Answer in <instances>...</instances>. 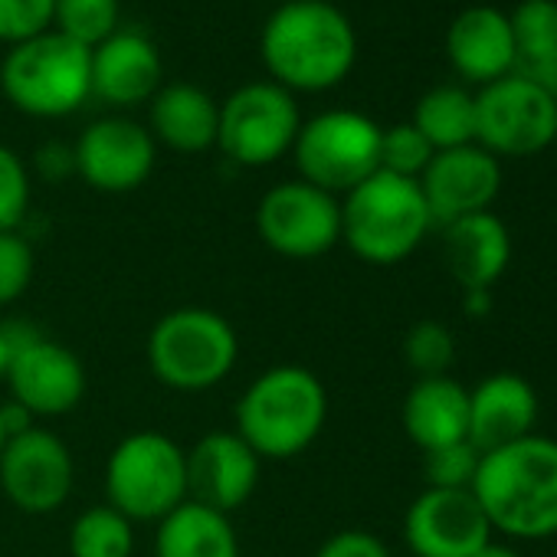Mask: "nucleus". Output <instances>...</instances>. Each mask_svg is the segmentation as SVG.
Segmentation results:
<instances>
[{
  "label": "nucleus",
  "instance_id": "f704fd0d",
  "mask_svg": "<svg viewBox=\"0 0 557 557\" xmlns=\"http://www.w3.org/2000/svg\"><path fill=\"white\" fill-rule=\"evenodd\" d=\"M315 557H391V550L377 534L361 531V528H348V531L332 534L315 550Z\"/></svg>",
  "mask_w": 557,
  "mask_h": 557
},
{
  "label": "nucleus",
  "instance_id": "20e7f679",
  "mask_svg": "<svg viewBox=\"0 0 557 557\" xmlns=\"http://www.w3.org/2000/svg\"><path fill=\"white\" fill-rule=\"evenodd\" d=\"M433 216L420 181L377 171L342 200V239L371 265L404 262L430 233Z\"/></svg>",
  "mask_w": 557,
  "mask_h": 557
},
{
  "label": "nucleus",
  "instance_id": "4468645a",
  "mask_svg": "<svg viewBox=\"0 0 557 557\" xmlns=\"http://www.w3.org/2000/svg\"><path fill=\"white\" fill-rule=\"evenodd\" d=\"M76 174L99 194L138 190L158 161V141L132 119L112 115L92 122L73 145Z\"/></svg>",
  "mask_w": 557,
  "mask_h": 557
},
{
  "label": "nucleus",
  "instance_id": "423d86ee",
  "mask_svg": "<svg viewBox=\"0 0 557 557\" xmlns=\"http://www.w3.org/2000/svg\"><path fill=\"white\" fill-rule=\"evenodd\" d=\"M236 358V329L213 309H174L148 335V368L171 391H210L233 374Z\"/></svg>",
  "mask_w": 557,
  "mask_h": 557
},
{
  "label": "nucleus",
  "instance_id": "473e14b6",
  "mask_svg": "<svg viewBox=\"0 0 557 557\" xmlns=\"http://www.w3.org/2000/svg\"><path fill=\"white\" fill-rule=\"evenodd\" d=\"M30 210V171L24 158L0 145V233L17 230Z\"/></svg>",
  "mask_w": 557,
  "mask_h": 557
},
{
  "label": "nucleus",
  "instance_id": "a878e982",
  "mask_svg": "<svg viewBox=\"0 0 557 557\" xmlns=\"http://www.w3.org/2000/svg\"><path fill=\"white\" fill-rule=\"evenodd\" d=\"M73 557H132L135 554V521L112 505H96L83 511L70 528Z\"/></svg>",
  "mask_w": 557,
  "mask_h": 557
},
{
  "label": "nucleus",
  "instance_id": "f03ea898",
  "mask_svg": "<svg viewBox=\"0 0 557 557\" xmlns=\"http://www.w3.org/2000/svg\"><path fill=\"white\" fill-rule=\"evenodd\" d=\"M472 495L492 531L518 541L557 534V440L524 436L502 449L482 453Z\"/></svg>",
  "mask_w": 557,
  "mask_h": 557
},
{
  "label": "nucleus",
  "instance_id": "b1692460",
  "mask_svg": "<svg viewBox=\"0 0 557 557\" xmlns=\"http://www.w3.org/2000/svg\"><path fill=\"white\" fill-rule=\"evenodd\" d=\"M154 557H239V537L230 515L184 502L158 521Z\"/></svg>",
  "mask_w": 557,
  "mask_h": 557
},
{
  "label": "nucleus",
  "instance_id": "0eeeda50",
  "mask_svg": "<svg viewBox=\"0 0 557 557\" xmlns=\"http://www.w3.org/2000/svg\"><path fill=\"white\" fill-rule=\"evenodd\" d=\"M106 495L132 521H161L187 502V453L164 433L125 436L106 466Z\"/></svg>",
  "mask_w": 557,
  "mask_h": 557
},
{
  "label": "nucleus",
  "instance_id": "f3484780",
  "mask_svg": "<svg viewBox=\"0 0 557 557\" xmlns=\"http://www.w3.org/2000/svg\"><path fill=\"white\" fill-rule=\"evenodd\" d=\"M259 456L233 433H207L187 453V502L213 511L243 508L259 485Z\"/></svg>",
  "mask_w": 557,
  "mask_h": 557
},
{
  "label": "nucleus",
  "instance_id": "58836bf2",
  "mask_svg": "<svg viewBox=\"0 0 557 557\" xmlns=\"http://www.w3.org/2000/svg\"><path fill=\"white\" fill-rule=\"evenodd\" d=\"M472 557H521L515 547H508V544H495V541H488L482 550H475Z\"/></svg>",
  "mask_w": 557,
  "mask_h": 557
},
{
  "label": "nucleus",
  "instance_id": "6ab92c4d",
  "mask_svg": "<svg viewBox=\"0 0 557 557\" xmlns=\"http://www.w3.org/2000/svg\"><path fill=\"white\" fill-rule=\"evenodd\" d=\"M164 63L158 47L138 30H115L92 50V96L132 109L151 102L161 89Z\"/></svg>",
  "mask_w": 557,
  "mask_h": 557
},
{
  "label": "nucleus",
  "instance_id": "bb28decb",
  "mask_svg": "<svg viewBox=\"0 0 557 557\" xmlns=\"http://www.w3.org/2000/svg\"><path fill=\"white\" fill-rule=\"evenodd\" d=\"M119 0H57L53 24L57 34L96 50L119 30Z\"/></svg>",
  "mask_w": 557,
  "mask_h": 557
},
{
  "label": "nucleus",
  "instance_id": "72a5a7b5",
  "mask_svg": "<svg viewBox=\"0 0 557 557\" xmlns=\"http://www.w3.org/2000/svg\"><path fill=\"white\" fill-rule=\"evenodd\" d=\"M57 0H0V44L17 47L53 27Z\"/></svg>",
  "mask_w": 557,
  "mask_h": 557
},
{
  "label": "nucleus",
  "instance_id": "a211bd4d",
  "mask_svg": "<svg viewBox=\"0 0 557 557\" xmlns=\"http://www.w3.org/2000/svg\"><path fill=\"white\" fill-rule=\"evenodd\" d=\"M446 57L449 66L475 86H488L508 73H515V34L505 11L475 4L453 17L446 30Z\"/></svg>",
  "mask_w": 557,
  "mask_h": 557
},
{
  "label": "nucleus",
  "instance_id": "c85d7f7f",
  "mask_svg": "<svg viewBox=\"0 0 557 557\" xmlns=\"http://www.w3.org/2000/svg\"><path fill=\"white\" fill-rule=\"evenodd\" d=\"M404 358L417 377H446L456 361V338L440 322H417L404 338Z\"/></svg>",
  "mask_w": 557,
  "mask_h": 557
},
{
  "label": "nucleus",
  "instance_id": "dca6fc26",
  "mask_svg": "<svg viewBox=\"0 0 557 557\" xmlns=\"http://www.w3.org/2000/svg\"><path fill=\"white\" fill-rule=\"evenodd\" d=\"M420 190L433 226H446L453 220L492 210L502 190V164L479 145L436 151L430 168L420 174Z\"/></svg>",
  "mask_w": 557,
  "mask_h": 557
},
{
  "label": "nucleus",
  "instance_id": "aec40b11",
  "mask_svg": "<svg viewBox=\"0 0 557 557\" xmlns=\"http://www.w3.org/2000/svg\"><path fill=\"white\" fill-rule=\"evenodd\" d=\"M534 420L537 394L518 374H492L469 391V443L479 453H492L531 436Z\"/></svg>",
  "mask_w": 557,
  "mask_h": 557
},
{
  "label": "nucleus",
  "instance_id": "9b49d317",
  "mask_svg": "<svg viewBox=\"0 0 557 557\" xmlns=\"http://www.w3.org/2000/svg\"><path fill=\"white\" fill-rule=\"evenodd\" d=\"M259 239L289 259H315L342 243V200L309 181H283L256 207Z\"/></svg>",
  "mask_w": 557,
  "mask_h": 557
},
{
  "label": "nucleus",
  "instance_id": "e433bc0d",
  "mask_svg": "<svg viewBox=\"0 0 557 557\" xmlns=\"http://www.w3.org/2000/svg\"><path fill=\"white\" fill-rule=\"evenodd\" d=\"M462 309H466V315H469V319H482V315H488V312H492V289H472V293H466Z\"/></svg>",
  "mask_w": 557,
  "mask_h": 557
},
{
  "label": "nucleus",
  "instance_id": "6e6552de",
  "mask_svg": "<svg viewBox=\"0 0 557 557\" xmlns=\"http://www.w3.org/2000/svg\"><path fill=\"white\" fill-rule=\"evenodd\" d=\"M381 132L371 115L355 109H329L302 122L293 145L302 181L335 197L355 190L381 171Z\"/></svg>",
  "mask_w": 557,
  "mask_h": 557
},
{
  "label": "nucleus",
  "instance_id": "2f4dec72",
  "mask_svg": "<svg viewBox=\"0 0 557 557\" xmlns=\"http://www.w3.org/2000/svg\"><path fill=\"white\" fill-rule=\"evenodd\" d=\"M37 272V256L30 239H24L17 230H4L0 233V306L17 302Z\"/></svg>",
  "mask_w": 557,
  "mask_h": 557
},
{
  "label": "nucleus",
  "instance_id": "7c9ffc66",
  "mask_svg": "<svg viewBox=\"0 0 557 557\" xmlns=\"http://www.w3.org/2000/svg\"><path fill=\"white\" fill-rule=\"evenodd\" d=\"M479 462H482V453L469 440H462V443H449L440 449H426L423 475L430 488H472Z\"/></svg>",
  "mask_w": 557,
  "mask_h": 557
},
{
  "label": "nucleus",
  "instance_id": "1a4fd4ad",
  "mask_svg": "<svg viewBox=\"0 0 557 557\" xmlns=\"http://www.w3.org/2000/svg\"><path fill=\"white\" fill-rule=\"evenodd\" d=\"M302 112L278 83H246L220 106L216 148L239 168H265L286 158L299 138Z\"/></svg>",
  "mask_w": 557,
  "mask_h": 557
},
{
  "label": "nucleus",
  "instance_id": "f8f14e48",
  "mask_svg": "<svg viewBox=\"0 0 557 557\" xmlns=\"http://www.w3.org/2000/svg\"><path fill=\"white\" fill-rule=\"evenodd\" d=\"M73 453L50 430L30 426L0 449V488L14 508L27 515L63 508L73 492Z\"/></svg>",
  "mask_w": 557,
  "mask_h": 557
},
{
  "label": "nucleus",
  "instance_id": "cd10ccee",
  "mask_svg": "<svg viewBox=\"0 0 557 557\" xmlns=\"http://www.w3.org/2000/svg\"><path fill=\"white\" fill-rule=\"evenodd\" d=\"M508 21L518 50L515 66L557 53V0H521Z\"/></svg>",
  "mask_w": 557,
  "mask_h": 557
},
{
  "label": "nucleus",
  "instance_id": "5701e85b",
  "mask_svg": "<svg viewBox=\"0 0 557 557\" xmlns=\"http://www.w3.org/2000/svg\"><path fill=\"white\" fill-rule=\"evenodd\" d=\"M404 430L426 453L469 440V391L446 377H417L404 400Z\"/></svg>",
  "mask_w": 557,
  "mask_h": 557
},
{
  "label": "nucleus",
  "instance_id": "412c9836",
  "mask_svg": "<svg viewBox=\"0 0 557 557\" xmlns=\"http://www.w3.org/2000/svg\"><path fill=\"white\" fill-rule=\"evenodd\" d=\"M443 256L466 293L492 289L511 262V233L492 210L472 213L443 226Z\"/></svg>",
  "mask_w": 557,
  "mask_h": 557
},
{
  "label": "nucleus",
  "instance_id": "ea45409f",
  "mask_svg": "<svg viewBox=\"0 0 557 557\" xmlns=\"http://www.w3.org/2000/svg\"><path fill=\"white\" fill-rule=\"evenodd\" d=\"M8 440H11V436H8V426H4V413H0V449H4Z\"/></svg>",
  "mask_w": 557,
  "mask_h": 557
},
{
  "label": "nucleus",
  "instance_id": "4be33fe9",
  "mask_svg": "<svg viewBox=\"0 0 557 557\" xmlns=\"http://www.w3.org/2000/svg\"><path fill=\"white\" fill-rule=\"evenodd\" d=\"M148 132L154 141L177 154H203L216 145L220 132V106L213 96L194 83L161 86L151 99Z\"/></svg>",
  "mask_w": 557,
  "mask_h": 557
},
{
  "label": "nucleus",
  "instance_id": "2eb2a0df",
  "mask_svg": "<svg viewBox=\"0 0 557 557\" xmlns=\"http://www.w3.org/2000/svg\"><path fill=\"white\" fill-rule=\"evenodd\" d=\"M404 537L417 557H472L492 541V524L472 488H426L407 508Z\"/></svg>",
  "mask_w": 557,
  "mask_h": 557
},
{
  "label": "nucleus",
  "instance_id": "39448f33",
  "mask_svg": "<svg viewBox=\"0 0 557 557\" xmlns=\"http://www.w3.org/2000/svg\"><path fill=\"white\" fill-rule=\"evenodd\" d=\"M0 89L24 115H73L92 96V50L47 30L8 50L0 63Z\"/></svg>",
  "mask_w": 557,
  "mask_h": 557
},
{
  "label": "nucleus",
  "instance_id": "79ce46f5",
  "mask_svg": "<svg viewBox=\"0 0 557 557\" xmlns=\"http://www.w3.org/2000/svg\"><path fill=\"white\" fill-rule=\"evenodd\" d=\"M283 4H286V0H283Z\"/></svg>",
  "mask_w": 557,
  "mask_h": 557
},
{
  "label": "nucleus",
  "instance_id": "9d476101",
  "mask_svg": "<svg viewBox=\"0 0 557 557\" xmlns=\"http://www.w3.org/2000/svg\"><path fill=\"white\" fill-rule=\"evenodd\" d=\"M557 99L508 73L475 92V145L492 158H534L554 145Z\"/></svg>",
  "mask_w": 557,
  "mask_h": 557
},
{
  "label": "nucleus",
  "instance_id": "c756f323",
  "mask_svg": "<svg viewBox=\"0 0 557 557\" xmlns=\"http://www.w3.org/2000/svg\"><path fill=\"white\" fill-rule=\"evenodd\" d=\"M433 154H436L433 145L413 128V122H404V125L381 132V171L420 181V174L430 168Z\"/></svg>",
  "mask_w": 557,
  "mask_h": 557
},
{
  "label": "nucleus",
  "instance_id": "393cba45",
  "mask_svg": "<svg viewBox=\"0 0 557 557\" xmlns=\"http://www.w3.org/2000/svg\"><path fill=\"white\" fill-rule=\"evenodd\" d=\"M413 128L433 145V151L475 145V92L462 86H436L423 92L413 109Z\"/></svg>",
  "mask_w": 557,
  "mask_h": 557
},
{
  "label": "nucleus",
  "instance_id": "4c0bfd02",
  "mask_svg": "<svg viewBox=\"0 0 557 557\" xmlns=\"http://www.w3.org/2000/svg\"><path fill=\"white\" fill-rule=\"evenodd\" d=\"M11 351H14V342H11V335L0 329V381L8 377V368H11Z\"/></svg>",
  "mask_w": 557,
  "mask_h": 557
},
{
  "label": "nucleus",
  "instance_id": "f257e3e1",
  "mask_svg": "<svg viewBox=\"0 0 557 557\" xmlns=\"http://www.w3.org/2000/svg\"><path fill=\"white\" fill-rule=\"evenodd\" d=\"M259 57L283 89L325 92L345 83L358 63V34L329 0H286L259 37Z\"/></svg>",
  "mask_w": 557,
  "mask_h": 557
},
{
  "label": "nucleus",
  "instance_id": "7ed1b4c3",
  "mask_svg": "<svg viewBox=\"0 0 557 557\" xmlns=\"http://www.w3.org/2000/svg\"><path fill=\"white\" fill-rule=\"evenodd\" d=\"M329 391L302 364L262 371L236 404V433L259 459H293L325 430Z\"/></svg>",
  "mask_w": 557,
  "mask_h": 557
},
{
  "label": "nucleus",
  "instance_id": "c9c22d12",
  "mask_svg": "<svg viewBox=\"0 0 557 557\" xmlns=\"http://www.w3.org/2000/svg\"><path fill=\"white\" fill-rule=\"evenodd\" d=\"M37 171L47 181H66L70 174H76V154H73V148L63 145V141H47L37 151Z\"/></svg>",
  "mask_w": 557,
  "mask_h": 557
},
{
  "label": "nucleus",
  "instance_id": "a19ab883",
  "mask_svg": "<svg viewBox=\"0 0 557 557\" xmlns=\"http://www.w3.org/2000/svg\"><path fill=\"white\" fill-rule=\"evenodd\" d=\"M550 148H557V125H554V145Z\"/></svg>",
  "mask_w": 557,
  "mask_h": 557
},
{
  "label": "nucleus",
  "instance_id": "ddd939ff",
  "mask_svg": "<svg viewBox=\"0 0 557 557\" xmlns=\"http://www.w3.org/2000/svg\"><path fill=\"white\" fill-rule=\"evenodd\" d=\"M8 387L14 404H21L30 417H63L76 410L86 397V368L83 361L50 338H14Z\"/></svg>",
  "mask_w": 557,
  "mask_h": 557
}]
</instances>
